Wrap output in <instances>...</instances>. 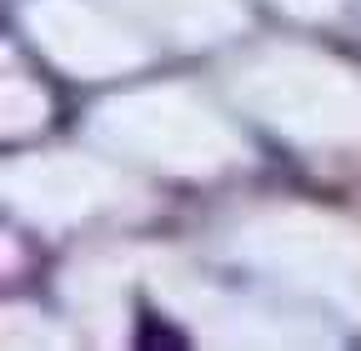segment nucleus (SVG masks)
Segmentation results:
<instances>
[{
    "instance_id": "nucleus-1",
    "label": "nucleus",
    "mask_w": 361,
    "mask_h": 351,
    "mask_svg": "<svg viewBox=\"0 0 361 351\" xmlns=\"http://www.w3.org/2000/svg\"><path fill=\"white\" fill-rule=\"evenodd\" d=\"M135 341L151 346V351H180V346H186V336L171 331V326L156 321V316H141V331H135Z\"/></svg>"
}]
</instances>
